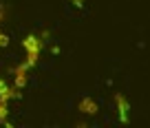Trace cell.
<instances>
[{
  "label": "cell",
  "instance_id": "obj_1",
  "mask_svg": "<svg viewBox=\"0 0 150 128\" xmlns=\"http://www.w3.org/2000/svg\"><path fill=\"white\" fill-rule=\"evenodd\" d=\"M42 44L44 40L42 38H38V35H27V38L22 40V47L24 51H27V66H35V62L38 57H40V51H42Z\"/></svg>",
  "mask_w": 150,
  "mask_h": 128
},
{
  "label": "cell",
  "instance_id": "obj_2",
  "mask_svg": "<svg viewBox=\"0 0 150 128\" xmlns=\"http://www.w3.org/2000/svg\"><path fill=\"white\" fill-rule=\"evenodd\" d=\"M115 102H117V110H119V119H122V122L124 124H126L128 122V119H130V117H128V110H130V104H128V102H126V97H124V95H115Z\"/></svg>",
  "mask_w": 150,
  "mask_h": 128
},
{
  "label": "cell",
  "instance_id": "obj_3",
  "mask_svg": "<svg viewBox=\"0 0 150 128\" xmlns=\"http://www.w3.org/2000/svg\"><path fill=\"white\" fill-rule=\"evenodd\" d=\"M13 97H20V93H18V86H2V88H0V100L2 102H9V100H13Z\"/></svg>",
  "mask_w": 150,
  "mask_h": 128
},
{
  "label": "cell",
  "instance_id": "obj_4",
  "mask_svg": "<svg viewBox=\"0 0 150 128\" xmlns=\"http://www.w3.org/2000/svg\"><path fill=\"white\" fill-rule=\"evenodd\" d=\"M27 71H29L27 64H20V66L16 69V82H13V84L18 86V88H22V86L27 84Z\"/></svg>",
  "mask_w": 150,
  "mask_h": 128
},
{
  "label": "cell",
  "instance_id": "obj_5",
  "mask_svg": "<svg viewBox=\"0 0 150 128\" xmlns=\"http://www.w3.org/2000/svg\"><path fill=\"white\" fill-rule=\"evenodd\" d=\"M80 110L84 115H93V113H97V104H95V100H91V97H84V100L80 102Z\"/></svg>",
  "mask_w": 150,
  "mask_h": 128
},
{
  "label": "cell",
  "instance_id": "obj_6",
  "mask_svg": "<svg viewBox=\"0 0 150 128\" xmlns=\"http://www.w3.org/2000/svg\"><path fill=\"white\" fill-rule=\"evenodd\" d=\"M7 115H9V110H7V102L0 100V122H7Z\"/></svg>",
  "mask_w": 150,
  "mask_h": 128
},
{
  "label": "cell",
  "instance_id": "obj_7",
  "mask_svg": "<svg viewBox=\"0 0 150 128\" xmlns=\"http://www.w3.org/2000/svg\"><path fill=\"white\" fill-rule=\"evenodd\" d=\"M7 44H9V38H7V35L0 31V47H7Z\"/></svg>",
  "mask_w": 150,
  "mask_h": 128
},
{
  "label": "cell",
  "instance_id": "obj_8",
  "mask_svg": "<svg viewBox=\"0 0 150 128\" xmlns=\"http://www.w3.org/2000/svg\"><path fill=\"white\" fill-rule=\"evenodd\" d=\"M71 2H73L75 7H84V0H71Z\"/></svg>",
  "mask_w": 150,
  "mask_h": 128
},
{
  "label": "cell",
  "instance_id": "obj_9",
  "mask_svg": "<svg viewBox=\"0 0 150 128\" xmlns=\"http://www.w3.org/2000/svg\"><path fill=\"white\" fill-rule=\"evenodd\" d=\"M2 86H5V80H2V77H0V88H2Z\"/></svg>",
  "mask_w": 150,
  "mask_h": 128
},
{
  "label": "cell",
  "instance_id": "obj_10",
  "mask_svg": "<svg viewBox=\"0 0 150 128\" xmlns=\"http://www.w3.org/2000/svg\"><path fill=\"white\" fill-rule=\"evenodd\" d=\"M0 20H2V9H0Z\"/></svg>",
  "mask_w": 150,
  "mask_h": 128
}]
</instances>
